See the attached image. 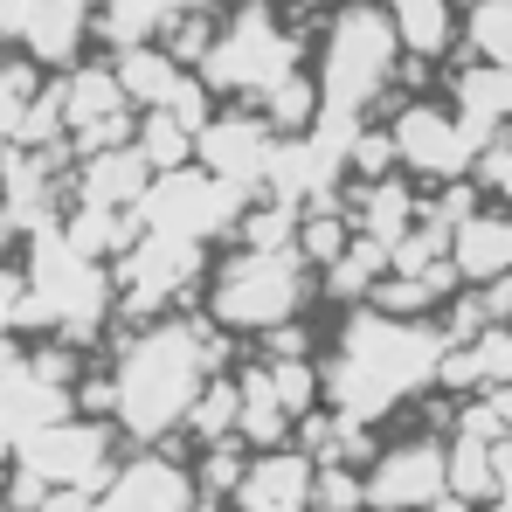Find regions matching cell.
Segmentation results:
<instances>
[{"label":"cell","mask_w":512,"mask_h":512,"mask_svg":"<svg viewBox=\"0 0 512 512\" xmlns=\"http://www.w3.org/2000/svg\"><path fill=\"white\" fill-rule=\"evenodd\" d=\"M471 180H478V194H492L499 208H512V139H492Z\"/></svg>","instance_id":"22"},{"label":"cell","mask_w":512,"mask_h":512,"mask_svg":"<svg viewBox=\"0 0 512 512\" xmlns=\"http://www.w3.org/2000/svg\"><path fill=\"white\" fill-rule=\"evenodd\" d=\"M28 104H35V70L28 63H0V139L21 132Z\"/></svg>","instance_id":"21"},{"label":"cell","mask_w":512,"mask_h":512,"mask_svg":"<svg viewBox=\"0 0 512 512\" xmlns=\"http://www.w3.org/2000/svg\"><path fill=\"white\" fill-rule=\"evenodd\" d=\"M402 70V42H395V21L381 0H346L326 21V42H319V97H326V125H367L374 104H388Z\"/></svg>","instance_id":"3"},{"label":"cell","mask_w":512,"mask_h":512,"mask_svg":"<svg viewBox=\"0 0 512 512\" xmlns=\"http://www.w3.org/2000/svg\"><path fill=\"white\" fill-rule=\"evenodd\" d=\"M312 277H319V263L298 243H277V250L236 243L208 270V319L229 333H284L312 305Z\"/></svg>","instance_id":"4"},{"label":"cell","mask_w":512,"mask_h":512,"mask_svg":"<svg viewBox=\"0 0 512 512\" xmlns=\"http://www.w3.org/2000/svg\"><path fill=\"white\" fill-rule=\"evenodd\" d=\"M305 499H312V464L298 450L256 457L243 478V512H305Z\"/></svg>","instance_id":"17"},{"label":"cell","mask_w":512,"mask_h":512,"mask_svg":"<svg viewBox=\"0 0 512 512\" xmlns=\"http://www.w3.org/2000/svg\"><path fill=\"white\" fill-rule=\"evenodd\" d=\"M14 7H21V49H28V63H49V70L77 63L90 21H97L90 14L97 0H14Z\"/></svg>","instance_id":"12"},{"label":"cell","mask_w":512,"mask_h":512,"mask_svg":"<svg viewBox=\"0 0 512 512\" xmlns=\"http://www.w3.org/2000/svg\"><path fill=\"white\" fill-rule=\"evenodd\" d=\"M21 319H28V270H7V263H0V340H7Z\"/></svg>","instance_id":"23"},{"label":"cell","mask_w":512,"mask_h":512,"mask_svg":"<svg viewBox=\"0 0 512 512\" xmlns=\"http://www.w3.org/2000/svg\"><path fill=\"white\" fill-rule=\"evenodd\" d=\"M208 7L215 0H97V28L118 49H139V42H167L180 21H194Z\"/></svg>","instance_id":"15"},{"label":"cell","mask_w":512,"mask_h":512,"mask_svg":"<svg viewBox=\"0 0 512 512\" xmlns=\"http://www.w3.org/2000/svg\"><path fill=\"white\" fill-rule=\"evenodd\" d=\"M215 374V346L201 326L160 319L146 333H132L125 353L111 360V416L132 436H167L173 423H187L208 395Z\"/></svg>","instance_id":"2"},{"label":"cell","mask_w":512,"mask_h":512,"mask_svg":"<svg viewBox=\"0 0 512 512\" xmlns=\"http://www.w3.org/2000/svg\"><path fill=\"white\" fill-rule=\"evenodd\" d=\"M243 194H250V187L208 173L201 160H187V167H173V173H153V187H146V201H139L132 215H139V229H167V236L215 243V236H236V222H243V208H250Z\"/></svg>","instance_id":"8"},{"label":"cell","mask_w":512,"mask_h":512,"mask_svg":"<svg viewBox=\"0 0 512 512\" xmlns=\"http://www.w3.org/2000/svg\"><path fill=\"white\" fill-rule=\"evenodd\" d=\"M97 512H187V478L167 457H139L132 471H118V485L104 492Z\"/></svg>","instance_id":"18"},{"label":"cell","mask_w":512,"mask_h":512,"mask_svg":"<svg viewBox=\"0 0 512 512\" xmlns=\"http://www.w3.org/2000/svg\"><path fill=\"white\" fill-rule=\"evenodd\" d=\"M436 485H443V457H436L429 443H402V450H388L381 471H374V499H402V506L436 499Z\"/></svg>","instance_id":"19"},{"label":"cell","mask_w":512,"mask_h":512,"mask_svg":"<svg viewBox=\"0 0 512 512\" xmlns=\"http://www.w3.org/2000/svg\"><path fill=\"white\" fill-rule=\"evenodd\" d=\"M409 63H443L464 42V0H381Z\"/></svg>","instance_id":"13"},{"label":"cell","mask_w":512,"mask_h":512,"mask_svg":"<svg viewBox=\"0 0 512 512\" xmlns=\"http://www.w3.org/2000/svg\"><path fill=\"white\" fill-rule=\"evenodd\" d=\"M388 139H395V167L409 173L416 187H457V180H471L478 160H485V139L464 125V111L450 97L395 104Z\"/></svg>","instance_id":"7"},{"label":"cell","mask_w":512,"mask_h":512,"mask_svg":"<svg viewBox=\"0 0 512 512\" xmlns=\"http://www.w3.org/2000/svg\"><path fill=\"white\" fill-rule=\"evenodd\" d=\"M7 236H14V229H7V222H0V263H7Z\"/></svg>","instance_id":"24"},{"label":"cell","mask_w":512,"mask_h":512,"mask_svg":"<svg viewBox=\"0 0 512 512\" xmlns=\"http://www.w3.org/2000/svg\"><path fill=\"white\" fill-rule=\"evenodd\" d=\"M443 360H450V340H443L429 319L381 312V305H353L340 319L333 353H326V395H333L340 416L374 423V416H388L395 402L423 395L429 381L443 374Z\"/></svg>","instance_id":"1"},{"label":"cell","mask_w":512,"mask_h":512,"mask_svg":"<svg viewBox=\"0 0 512 512\" xmlns=\"http://www.w3.org/2000/svg\"><path fill=\"white\" fill-rule=\"evenodd\" d=\"M277 139L284 132L270 118H256V111H215L201 125L194 160L208 173H222V180H236V187H263L270 180V160H277Z\"/></svg>","instance_id":"9"},{"label":"cell","mask_w":512,"mask_h":512,"mask_svg":"<svg viewBox=\"0 0 512 512\" xmlns=\"http://www.w3.org/2000/svg\"><path fill=\"white\" fill-rule=\"evenodd\" d=\"M291 70H305V42L284 28V14L270 0H250L229 21H215V42L201 56V84L215 97H256V104Z\"/></svg>","instance_id":"6"},{"label":"cell","mask_w":512,"mask_h":512,"mask_svg":"<svg viewBox=\"0 0 512 512\" xmlns=\"http://www.w3.org/2000/svg\"><path fill=\"white\" fill-rule=\"evenodd\" d=\"M443 97L464 111V125L492 146V139H506L512 132V70L506 63H457L450 77H443Z\"/></svg>","instance_id":"11"},{"label":"cell","mask_w":512,"mask_h":512,"mask_svg":"<svg viewBox=\"0 0 512 512\" xmlns=\"http://www.w3.org/2000/svg\"><path fill=\"white\" fill-rule=\"evenodd\" d=\"M97 464H104V429L49 423L28 436V471L35 478H90Z\"/></svg>","instance_id":"16"},{"label":"cell","mask_w":512,"mask_h":512,"mask_svg":"<svg viewBox=\"0 0 512 512\" xmlns=\"http://www.w3.org/2000/svg\"><path fill=\"white\" fill-rule=\"evenodd\" d=\"M450 263L464 277V291H492L512 284V208H471L457 229H450Z\"/></svg>","instance_id":"10"},{"label":"cell","mask_w":512,"mask_h":512,"mask_svg":"<svg viewBox=\"0 0 512 512\" xmlns=\"http://www.w3.org/2000/svg\"><path fill=\"white\" fill-rule=\"evenodd\" d=\"M146 187H153V160L132 139L125 146H97L90 167L77 173V201H90V208H139Z\"/></svg>","instance_id":"14"},{"label":"cell","mask_w":512,"mask_h":512,"mask_svg":"<svg viewBox=\"0 0 512 512\" xmlns=\"http://www.w3.org/2000/svg\"><path fill=\"white\" fill-rule=\"evenodd\" d=\"M111 305H118V291H111L104 256L77 250V243L63 236V222L42 229L35 250H28V319H21V326H49V333H63V340H90Z\"/></svg>","instance_id":"5"},{"label":"cell","mask_w":512,"mask_h":512,"mask_svg":"<svg viewBox=\"0 0 512 512\" xmlns=\"http://www.w3.org/2000/svg\"><path fill=\"white\" fill-rule=\"evenodd\" d=\"M464 42H471V56L512 70V0H471L464 7Z\"/></svg>","instance_id":"20"}]
</instances>
